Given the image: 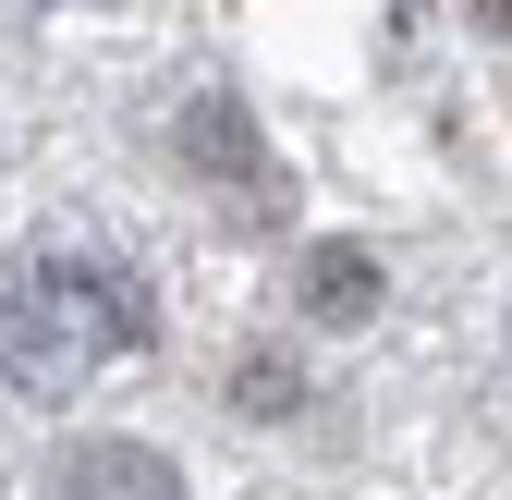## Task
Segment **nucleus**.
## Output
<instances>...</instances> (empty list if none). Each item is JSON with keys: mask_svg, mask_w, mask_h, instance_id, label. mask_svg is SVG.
I'll return each instance as SVG.
<instances>
[{"mask_svg": "<svg viewBox=\"0 0 512 500\" xmlns=\"http://www.w3.org/2000/svg\"><path fill=\"white\" fill-rule=\"evenodd\" d=\"M171 147L196 159L208 183H232L244 208H281V159L256 147V122H244V98H183V122H171Z\"/></svg>", "mask_w": 512, "mask_h": 500, "instance_id": "f03ea898", "label": "nucleus"}, {"mask_svg": "<svg viewBox=\"0 0 512 500\" xmlns=\"http://www.w3.org/2000/svg\"><path fill=\"white\" fill-rule=\"evenodd\" d=\"M232 415H269V427L305 415V366H293L281 342H269V354H232Z\"/></svg>", "mask_w": 512, "mask_h": 500, "instance_id": "39448f33", "label": "nucleus"}, {"mask_svg": "<svg viewBox=\"0 0 512 500\" xmlns=\"http://www.w3.org/2000/svg\"><path fill=\"white\" fill-rule=\"evenodd\" d=\"M147 342V293L122 281L110 257H13V281H0V366H13L25 391H74L86 366L135 354Z\"/></svg>", "mask_w": 512, "mask_h": 500, "instance_id": "f257e3e1", "label": "nucleus"}, {"mask_svg": "<svg viewBox=\"0 0 512 500\" xmlns=\"http://www.w3.org/2000/svg\"><path fill=\"white\" fill-rule=\"evenodd\" d=\"M476 25H488V37H512V0H476Z\"/></svg>", "mask_w": 512, "mask_h": 500, "instance_id": "423d86ee", "label": "nucleus"}, {"mask_svg": "<svg viewBox=\"0 0 512 500\" xmlns=\"http://www.w3.org/2000/svg\"><path fill=\"white\" fill-rule=\"evenodd\" d=\"M293 293H305V318H317V330H366V318H378V293H391V269H378L366 244H342V232H330V244H305Z\"/></svg>", "mask_w": 512, "mask_h": 500, "instance_id": "20e7f679", "label": "nucleus"}, {"mask_svg": "<svg viewBox=\"0 0 512 500\" xmlns=\"http://www.w3.org/2000/svg\"><path fill=\"white\" fill-rule=\"evenodd\" d=\"M49 500H183V476L147 440H61L49 452Z\"/></svg>", "mask_w": 512, "mask_h": 500, "instance_id": "7ed1b4c3", "label": "nucleus"}]
</instances>
